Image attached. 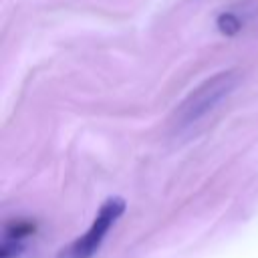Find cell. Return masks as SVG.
<instances>
[{
	"label": "cell",
	"mask_w": 258,
	"mask_h": 258,
	"mask_svg": "<svg viewBox=\"0 0 258 258\" xmlns=\"http://www.w3.org/2000/svg\"><path fill=\"white\" fill-rule=\"evenodd\" d=\"M234 85H236L234 71H224L212 79H206L191 95H187V99L179 107L177 119L181 121V125L196 123L204 115L212 113L216 109V105L234 89Z\"/></svg>",
	"instance_id": "cell-1"
},
{
	"label": "cell",
	"mask_w": 258,
	"mask_h": 258,
	"mask_svg": "<svg viewBox=\"0 0 258 258\" xmlns=\"http://www.w3.org/2000/svg\"><path fill=\"white\" fill-rule=\"evenodd\" d=\"M123 212H125V200L123 198H109V200H105L103 206L99 208L91 228L81 238H77L60 254V258H91L99 250V246L105 240L107 232L119 220V216Z\"/></svg>",
	"instance_id": "cell-2"
},
{
	"label": "cell",
	"mask_w": 258,
	"mask_h": 258,
	"mask_svg": "<svg viewBox=\"0 0 258 258\" xmlns=\"http://www.w3.org/2000/svg\"><path fill=\"white\" fill-rule=\"evenodd\" d=\"M216 24H218L220 32H222V34H228V36H234V34L240 30V26H242L240 18H238L236 14H232V12H222V14L218 16Z\"/></svg>",
	"instance_id": "cell-3"
}]
</instances>
